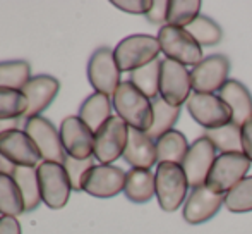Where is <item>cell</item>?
Returning a JSON list of instances; mask_svg holds the SVG:
<instances>
[{
    "label": "cell",
    "instance_id": "cell-33",
    "mask_svg": "<svg viewBox=\"0 0 252 234\" xmlns=\"http://www.w3.org/2000/svg\"><path fill=\"white\" fill-rule=\"evenodd\" d=\"M225 207L233 214L252 212V176H247L225 195Z\"/></svg>",
    "mask_w": 252,
    "mask_h": 234
},
{
    "label": "cell",
    "instance_id": "cell-39",
    "mask_svg": "<svg viewBox=\"0 0 252 234\" xmlns=\"http://www.w3.org/2000/svg\"><path fill=\"white\" fill-rule=\"evenodd\" d=\"M23 119H0V136L10 129H19Z\"/></svg>",
    "mask_w": 252,
    "mask_h": 234
},
{
    "label": "cell",
    "instance_id": "cell-15",
    "mask_svg": "<svg viewBox=\"0 0 252 234\" xmlns=\"http://www.w3.org/2000/svg\"><path fill=\"white\" fill-rule=\"evenodd\" d=\"M0 154L16 167H36L41 160L36 145L23 129H10L0 136Z\"/></svg>",
    "mask_w": 252,
    "mask_h": 234
},
{
    "label": "cell",
    "instance_id": "cell-23",
    "mask_svg": "<svg viewBox=\"0 0 252 234\" xmlns=\"http://www.w3.org/2000/svg\"><path fill=\"white\" fill-rule=\"evenodd\" d=\"M189 152L187 138L180 131L172 129L156 141V155H158V164H175L182 165Z\"/></svg>",
    "mask_w": 252,
    "mask_h": 234
},
{
    "label": "cell",
    "instance_id": "cell-30",
    "mask_svg": "<svg viewBox=\"0 0 252 234\" xmlns=\"http://www.w3.org/2000/svg\"><path fill=\"white\" fill-rule=\"evenodd\" d=\"M201 0H168L166 24L177 28H187L201 16Z\"/></svg>",
    "mask_w": 252,
    "mask_h": 234
},
{
    "label": "cell",
    "instance_id": "cell-7",
    "mask_svg": "<svg viewBox=\"0 0 252 234\" xmlns=\"http://www.w3.org/2000/svg\"><path fill=\"white\" fill-rule=\"evenodd\" d=\"M129 138V126L119 116H112L94 133V158L100 164L110 165L124 155Z\"/></svg>",
    "mask_w": 252,
    "mask_h": 234
},
{
    "label": "cell",
    "instance_id": "cell-18",
    "mask_svg": "<svg viewBox=\"0 0 252 234\" xmlns=\"http://www.w3.org/2000/svg\"><path fill=\"white\" fill-rule=\"evenodd\" d=\"M59 90H60L59 79L50 76V74H38V76L31 78L30 83L23 90V93L28 98V104H30L24 119H31L34 116H40L55 100V97L59 95Z\"/></svg>",
    "mask_w": 252,
    "mask_h": 234
},
{
    "label": "cell",
    "instance_id": "cell-11",
    "mask_svg": "<svg viewBox=\"0 0 252 234\" xmlns=\"http://www.w3.org/2000/svg\"><path fill=\"white\" fill-rule=\"evenodd\" d=\"M230 60L221 54H213L204 57L190 71L192 90L196 93H215L228 81Z\"/></svg>",
    "mask_w": 252,
    "mask_h": 234
},
{
    "label": "cell",
    "instance_id": "cell-3",
    "mask_svg": "<svg viewBox=\"0 0 252 234\" xmlns=\"http://www.w3.org/2000/svg\"><path fill=\"white\" fill-rule=\"evenodd\" d=\"M161 47L156 37L151 35H130L119 41L113 50L119 69L122 73H132L158 59Z\"/></svg>",
    "mask_w": 252,
    "mask_h": 234
},
{
    "label": "cell",
    "instance_id": "cell-12",
    "mask_svg": "<svg viewBox=\"0 0 252 234\" xmlns=\"http://www.w3.org/2000/svg\"><path fill=\"white\" fill-rule=\"evenodd\" d=\"M187 111L204 129H213V127L232 122V114H230L226 104L220 98V95L215 93H196L194 91L187 100Z\"/></svg>",
    "mask_w": 252,
    "mask_h": 234
},
{
    "label": "cell",
    "instance_id": "cell-2",
    "mask_svg": "<svg viewBox=\"0 0 252 234\" xmlns=\"http://www.w3.org/2000/svg\"><path fill=\"white\" fill-rule=\"evenodd\" d=\"M156 198L165 212H175L186 203L189 183L184 174L182 165L175 164H158L156 167Z\"/></svg>",
    "mask_w": 252,
    "mask_h": 234
},
{
    "label": "cell",
    "instance_id": "cell-17",
    "mask_svg": "<svg viewBox=\"0 0 252 234\" xmlns=\"http://www.w3.org/2000/svg\"><path fill=\"white\" fill-rule=\"evenodd\" d=\"M127 172L117 165H94L84 181V191L94 198L117 196L126 188Z\"/></svg>",
    "mask_w": 252,
    "mask_h": 234
},
{
    "label": "cell",
    "instance_id": "cell-24",
    "mask_svg": "<svg viewBox=\"0 0 252 234\" xmlns=\"http://www.w3.org/2000/svg\"><path fill=\"white\" fill-rule=\"evenodd\" d=\"M21 191L24 212H33L41 203V190L38 181V171L34 167H16L10 174Z\"/></svg>",
    "mask_w": 252,
    "mask_h": 234
},
{
    "label": "cell",
    "instance_id": "cell-4",
    "mask_svg": "<svg viewBox=\"0 0 252 234\" xmlns=\"http://www.w3.org/2000/svg\"><path fill=\"white\" fill-rule=\"evenodd\" d=\"M158 41L166 59L180 62L184 66H197L202 59V47L189 35L186 28L165 26L159 28Z\"/></svg>",
    "mask_w": 252,
    "mask_h": 234
},
{
    "label": "cell",
    "instance_id": "cell-10",
    "mask_svg": "<svg viewBox=\"0 0 252 234\" xmlns=\"http://www.w3.org/2000/svg\"><path fill=\"white\" fill-rule=\"evenodd\" d=\"M119 64L115 60L113 50L108 47H100L93 52L88 62V79L98 93L113 97L117 88L120 86Z\"/></svg>",
    "mask_w": 252,
    "mask_h": 234
},
{
    "label": "cell",
    "instance_id": "cell-16",
    "mask_svg": "<svg viewBox=\"0 0 252 234\" xmlns=\"http://www.w3.org/2000/svg\"><path fill=\"white\" fill-rule=\"evenodd\" d=\"M221 205H225V195L215 193L206 184L194 188L184 203V221L192 226L204 224L218 214Z\"/></svg>",
    "mask_w": 252,
    "mask_h": 234
},
{
    "label": "cell",
    "instance_id": "cell-21",
    "mask_svg": "<svg viewBox=\"0 0 252 234\" xmlns=\"http://www.w3.org/2000/svg\"><path fill=\"white\" fill-rule=\"evenodd\" d=\"M113 102L108 95H103L94 91L93 95L86 98L79 107V119L90 127L93 133H98V129L112 117Z\"/></svg>",
    "mask_w": 252,
    "mask_h": 234
},
{
    "label": "cell",
    "instance_id": "cell-13",
    "mask_svg": "<svg viewBox=\"0 0 252 234\" xmlns=\"http://www.w3.org/2000/svg\"><path fill=\"white\" fill-rule=\"evenodd\" d=\"M215 160L216 150L206 136L197 138L192 145H189V152L182 162V169L187 177L189 188L194 190V188L204 186Z\"/></svg>",
    "mask_w": 252,
    "mask_h": 234
},
{
    "label": "cell",
    "instance_id": "cell-34",
    "mask_svg": "<svg viewBox=\"0 0 252 234\" xmlns=\"http://www.w3.org/2000/svg\"><path fill=\"white\" fill-rule=\"evenodd\" d=\"M63 167H65V172L70 181L72 191H84V181H86L91 169L94 167L93 157L74 158V157H70V155H67L65 162H63Z\"/></svg>",
    "mask_w": 252,
    "mask_h": 234
},
{
    "label": "cell",
    "instance_id": "cell-27",
    "mask_svg": "<svg viewBox=\"0 0 252 234\" xmlns=\"http://www.w3.org/2000/svg\"><path fill=\"white\" fill-rule=\"evenodd\" d=\"M159 73H161V60H153L146 66L130 73V83L137 88L150 100L159 97Z\"/></svg>",
    "mask_w": 252,
    "mask_h": 234
},
{
    "label": "cell",
    "instance_id": "cell-6",
    "mask_svg": "<svg viewBox=\"0 0 252 234\" xmlns=\"http://www.w3.org/2000/svg\"><path fill=\"white\" fill-rule=\"evenodd\" d=\"M36 171L41 190V201L52 210H59V208L65 207L72 186H70V181L67 177L63 164L41 162Z\"/></svg>",
    "mask_w": 252,
    "mask_h": 234
},
{
    "label": "cell",
    "instance_id": "cell-14",
    "mask_svg": "<svg viewBox=\"0 0 252 234\" xmlns=\"http://www.w3.org/2000/svg\"><path fill=\"white\" fill-rule=\"evenodd\" d=\"M59 131L67 155L74 158L93 157L94 133L79 119V116H67L60 124Z\"/></svg>",
    "mask_w": 252,
    "mask_h": 234
},
{
    "label": "cell",
    "instance_id": "cell-19",
    "mask_svg": "<svg viewBox=\"0 0 252 234\" xmlns=\"http://www.w3.org/2000/svg\"><path fill=\"white\" fill-rule=\"evenodd\" d=\"M218 93L228 107L233 124L242 127L252 119V95L246 84L237 79H228Z\"/></svg>",
    "mask_w": 252,
    "mask_h": 234
},
{
    "label": "cell",
    "instance_id": "cell-20",
    "mask_svg": "<svg viewBox=\"0 0 252 234\" xmlns=\"http://www.w3.org/2000/svg\"><path fill=\"white\" fill-rule=\"evenodd\" d=\"M122 157L132 169H148V171H151L153 165L158 162L156 141L151 140L144 131L129 127L127 147L124 150Z\"/></svg>",
    "mask_w": 252,
    "mask_h": 234
},
{
    "label": "cell",
    "instance_id": "cell-8",
    "mask_svg": "<svg viewBox=\"0 0 252 234\" xmlns=\"http://www.w3.org/2000/svg\"><path fill=\"white\" fill-rule=\"evenodd\" d=\"M192 95V79L187 66L175 60H161L159 73V97L170 105L180 107Z\"/></svg>",
    "mask_w": 252,
    "mask_h": 234
},
{
    "label": "cell",
    "instance_id": "cell-5",
    "mask_svg": "<svg viewBox=\"0 0 252 234\" xmlns=\"http://www.w3.org/2000/svg\"><path fill=\"white\" fill-rule=\"evenodd\" d=\"M252 162L244 154H220L213 164L206 186L218 195H226L233 186L246 179Z\"/></svg>",
    "mask_w": 252,
    "mask_h": 234
},
{
    "label": "cell",
    "instance_id": "cell-35",
    "mask_svg": "<svg viewBox=\"0 0 252 234\" xmlns=\"http://www.w3.org/2000/svg\"><path fill=\"white\" fill-rule=\"evenodd\" d=\"M112 3L117 9L124 10V12L144 14V16H146L148 10H150L153 5V0H113Z\"/></svg>",
    "mask_w": 252,
    "mask_h": 234
},
{
    "label": "cell",
    "instance_id": "cell-31",
    "mask_svg": "<svg viewBox=\"0 0 252 234\" xmlns=\"http://www.w3.org/2000/svg\"><path fill=\"white\" fill-rule=\"evenodd\" d=\"M186 30L201 47H215L223 38L221 26L215 19H211L209 16H202V14L197 19H194Z\"/></svg>",
    "mask_w": 252,
    "mask_h": 234
},
{
    "label": "cell",
    "instance_id": "cell-38",
    "mask_svg": "<svg viewBox=\"0 0 252 234\" xmlns=\"http://www.w3.org/2000/svg\"><path fill=\"white\" fill-rule=\"evenodd\" d=\"M0 234H23L21 233V224L16 217H0Z\"/></svg>",
    "mask_w": 252,
    "mask_h": 234
},
{
    "label": "cell",
    "instance_id": "cell-40",
    "mask_svg": "<svg viewBox=\"0 0 252 234\" xmlns=\"http://www.w3.org/2000/svg\"><path fill=\"white\" fill-rule=\"evenodd\" d=\"M14 169H16V165L0 154V174H12Z\"/></svg>",
    "mask_w": 252,
    "mask_h": 234
},
{
    "label": "cell",
    "instance_id": "cell-1",
    "mask_svg": "<svg viewBox=\"0 0 252 234\" xmlns=\"http://www.w3.org/2000/svg\"><path fill=\"white\" fill-rule=\"evenodd\" d=\"M117 116L129 127L146 133L153 124V104L130 81H122L112 97Z\"/></svg>",
    "mask_w": 252,
    "mask_h": 234
},
{
    "label": "cell",
    "instance_id": "cell-36",
    "mask_svg": "<svg viewBox=\"0 0 252 234\" xmlns=\"http://www.w3.org/2000/svg\"><path fill=\"white\" fill-rule=\"evenodd\" d=\"M166 12H168V0H153L151 9L146 14L148 23L151 24L166 23Z\"/></svg>",
    "mask_w": 252,
    "mask_h": 234
},
{
    "label": "cell",
    "instance_id": "cell-37",
    "mask_svg": "<svg viewBox=\"0 0 252 234\" xmlns=\"http://www.w3.org/2000/svg\"><path fill=\"white\" fill-rule=\"evenodd\" d=\"M242 152L252 162V119L242 126Z\"/></svg>",
    "mask_w": 252,
    "mask_h": 234
},
{
    "label": "cell",
    "instance_id": "cell-29",
    "mask_svg": "<svg viewBox=\"0 0 252 234\" xmlns=\"http://www.w3.org/2000/svg\"><path fill=\"white\" fill-rule=\"evenodd\" d=\"M0 214L7 217H17L24 214L23 196L10 174H0Z\"/></svg>",
    "mask_w": 252,
    "mask_h": 234
},
{
    "label": "cell",
    "instance_id": "cell-25",
    "mask_svg": "<svg viewBox=\"0 0 252 234\" xmlns=\"http://www.w3.org/2000/svg\"><path fill=\"white\" fill-rule=\"evenodd\" d=\"M151 104H153V124L150 129L146 131V134L151 140L158 141L159 138L165 136L166 133H170L173 129V126L179 120L180 107L166 104L161 97L151 100Z\"/></svg>",
    "mask_w": 252,
    "mask_h": 234
},
{
    "label": "cell",
    "instance_id": "cell-22",
    "mask_svg": "<svg viewBox=\"0 0 252 234\" xmlns=\"http://www.w3.org/2000/svg\"><path fill=\"white\" fill-rule=\"evenodd\" d=\"M124 193L134 203H148L156 195L155 174L148 169H130L126 177Z\"/></svg>",
    "mask_w": 252,
    "mask_h": 234
},
{
    "label": "cell",
    "instance_id": "cell-9",
    "mask_svg": "<svg viewBox=\"0 0 252 234\" xmlns=\"http://www.w3.org/2000/svg\"><path fill=\"white\" fill-rule=\"evenodd\" d=\"M24 131L36 145L38 152L45 162H57V164L65 162L67 154L62 145L60 131L53 126L52 120L45 119L43 116H34L31 119H26Z\"/></svg>",
    "mask_w": 252,
    "mask_h": 234
},
{
    "label": "cell",
    "instance_id": "cell-28",
    "mask_svg": "<svg viewBox=\"0 0 252 234\" xmlns=\"http://www.w3.org/2000/svg\"><path fill=\"white\" fill-rule=\"evenodd\" d=\"M31 79V66L26 60L0 62V88L23 91Z\"/></svg>",
    "mask_w": 252,
    "mask_h": 234
},
{
    "label": "cell",
    "instance_id": "cell-32",
    "mask_svg": "<svg viewBox=\"0 0 252 234\" xmlns=\"http://www.w3.org/2000/svg\"><path fill=\"white\" fill-rule=\"evenodd\" d=\"M28 107L30 104L23 91L0 88V119H24Z\"/></svg>",
    "mask_w": 252,
    "mask_h": 234
},
{
    "label": "cell",
    "instance_id": "cell-26",
    "mask_svg": "<svg viewBox=\"0 0 252 234\" xmlns=\"http://www.w3.org/2000/svg\"><path fill=\"white\" fill-rule=\"evenodd\" d=\"M213 143L215 150L220 154H244L242 152V127L233 122H228L225 126L204 129V134Z\"/></svg>",
    "mask_w": 252,
    "mask_h": 234
}]
</instances>
